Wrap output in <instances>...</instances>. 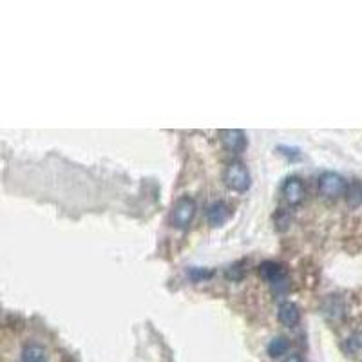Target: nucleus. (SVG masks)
Here are the masks:
<instances>
[{
	"mask_svg": "<svg viewBox=\"0 0 362 362\" xmlns=\"http://www.w3.org/2000/svg\"><path fill=\"white\" fill-rule=\"evenodd\" d=\"M257 270H259L261 279H264V281L270 285V288L273 290V294H288L290 279L288 276H286V270L283 264L276 263V261H263Z\"/></svg>",
	"mask_w": 362,
	"mask_h": 362,
	"instance_id": "1",
	"label": "nucleus"
},
{
	"mask_svg": "<svg viewBox=\"0 0 362 362\" xmlns=\"http://www.w3.org/2000/svg\"><path fill=\"white\" fill-rule=\"evenodd\" d=\"M223 179H225V185L231 190L234 192H247L252 185V178H250V171L247 169L243 162H231L226 165L225 174H223Z\"/></svg>",
	"mask_w": 362,
	"mask_h": 362,
	"instance_id": "2",
	"label": "nucleus"
},
{
	"mask_svg": "<svg viewBox=\"0 0 362 362\" xmlns=\"http://www.w3.org/2000/svg\"><path fill=\"white\" fill-rule=\"evenodd\" d=\"M317 187H319V194L328 200H335V198L346 194V188L348 183L341 174L337 172H323L319 176V181H317Z\"/></svg>",
	"mask_w": 362,
	"mask_h": 362,
	"instance_id": "3",
	"label": "nucleus"
},
{
	"mask_svg": "<svg viewBox=\"0 0 362 362\" xmlns=\"http://www.w3.org/2000/svg\"><path fill=\"white\" fill-rule=\"evenodd\" d=\"M194 216H196V201L188 196L179 198L172 209V225L179 231H185L192 223Z\"/></svg>",
	"mask_w": 362,
	"mask_h": 362,
	"instance_id": "4",
	"label": "nucleus"
},
{
	"mask_svg": "<svg viewBox=\"0 0 362 362\" xmlns=\"http://www.w3.org/2000/svg\"><path fill=\"white\" fill-rule=\"evenodd\" d=\"M283 198L290 207H295L304 200V185L301 178L297 176H290L283 183Z\"/></svg>",
	"mask_w": 362,
	"mask_h": 362,
	"instance_id": "5",
	"label": "nucleus"
},
{
	"mask_svg": "<svg viewBox=\"0 0 362 362\" xmlns=\"http://www.w3.org/2000/svg\"><path fill=\"white\" fill-rule=\"evenodd\" d=\"M221 141L223 147L232 154L241 153L245 149V145H247L245 132L239 131V129H226V131H221Z\"/></svg>",
	"mask_w": 362,
	"mask_h": 362,
	"instance_id": "6",
	"label": "nucleus"
},
{
	"mask_svg": "<svg viewBox=\"0 0 362 362\" xmlns=\"http://www.w3.org/2000/svg\"><path fill=\"white\" fill-rule=\"evenodd\" d=\"M277 319H279V323H281L283 326H286V328H295L299 324V321H301V310H299V306L295 303L286 301V303L279 304Z\"/></svg>",
	"mask_w": 362,
	"mask_h": 362,
	"instance_id": "7",
	"label": "nucleus"
},
{
	"mask_svg": "<svg viewBox=\"0 0 362 362\" xmlns=\"http://www.w3.org/2000/svg\"><path fill=\"white\" fill-rule=\"evenodd\" d=\"M228 216H231V210H228V207L223 201H216L207 210V221H209L210 226L225 225Z\"/></svg>",
	"mask_w": 362,
	"mask_h": 362,
	"instance_id": "8",
	"label": "nucleus"
},
{
	"mask_svg": "<svg viewBox=\"0 0 362 362\" xmlns=\"http://www.w3.org/2000/svg\"><path fill=\"white\" fill-rule=\"evenodd\" d=\"M20 362H47V351L40 344H26L22 349Z\"/></svg>",
	"mask_w": 362,
	"mask_h": 362,
	"instance_id": "9",
	"label": "nucleus"
},
{
	"mask_svg": "<svg viewBox=\"0 0 362 362\" xmlns=\"http://www.w3.org/2000/svg\"><path fill=\"white\" fill-rule=\"evenodd\" d=\"M288 349H290L288 339H286V337H276L273 341H270L266 351H269V355L272 358H279V357H283V355H285Z\"/></svg>",
	"mask_w": 362,
	"mask_h": 362,
	"instance_id": "10",
	"label": "nucleus"
},
{
	"mask_svg": "<svg viewBox=\"0 0 362 362\" xmlns=\"http://www.w3.org/2000/svg\"><path fill=\"white\" fill-rule=\"evenodd\" d=\"M344 349L351 357H362V333L349 335L344 342Z\"/></svg>",
	"mask_w": 362,
	"mask_h": 362,
	"instance_id": "11",
	"label": "nucleus"
},
{
	"mask_svg": "<svg viewBox=\"0 0 362 362\" xmlns=\"http://www.w3.org/2000/svg\"><path fill=\"white\" fill-rule=\"evenodd\" d=\"M346 200L351 207H358L362 205V181H354L346 188Z\"/></svg>",
	"mask_w": 362,
	"mask_h": 362,
	"instance_id": "12",
	"label": "nucleus"
},
{
	"mask_svg": "<svg viewBox=\"0 0 362 362\" xmlns=\"http://www.w3.org/2000/svg\"><path fill=\"white\" fill-rule=\"evenodd\" d=\"M214 276V270L209 269H190L188 270V277H190L194 283L205 281V279H210Z\"/></svg>",
	"mask_w": 362,
	"mask_h": 362,
	"instance_id": "13",
	"label": "nucleus"
},
{
	"mask_svg": "<svg viewBox=\"0 0 362 362\" xmlns=\"http://www.w3.org/2000/svg\"><path fill=\"white\" fill-rule=\"evenodd\" d=\"M277 150H281L283 156H286V158H290V160L301 158V150H299L297 147H279Z\"/></svg>",
	"mask_w": 362,
	"mask_h": 362,
	"instance_id": "14",
	"label": "nucleus"
},
{
	"mask_svg": "<svg viewBox=\"0 0 362 362\" xmlns=\"http://www.w3.org/2000/svg\"><path fill=\"white\" fill-rule=\"evenodd\" d=\"M283 362H303V358H301V355L292 354V355H288V357H286Z\"/></svg>",
	"mask_w": 362,
	"mask_h": 362,
	"instance_id": "15",
	"label": "nucleus"
}]
</instances>
